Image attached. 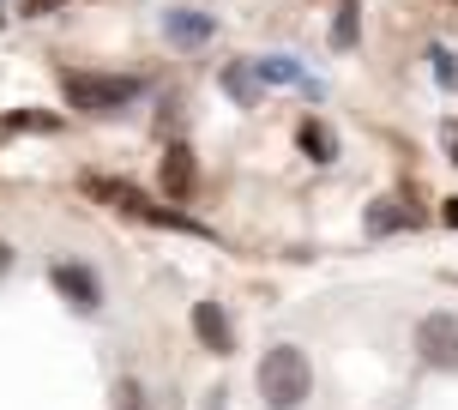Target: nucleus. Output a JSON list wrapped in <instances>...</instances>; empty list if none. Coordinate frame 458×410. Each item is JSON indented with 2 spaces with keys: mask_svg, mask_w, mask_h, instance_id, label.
<instances>
[{
  "mask_svg": "<svg viewBox=\"0 0 458 410\" xmlns=\"http://www.w3.org/2000/svg\"><path fill=\"white\" fill-rule=\"evenodd\" d=\"M308 392H314L308 350H301V344H272V350L259 356V398H266V410H301Z\"/></svg>",
  "mask_w": 458,
  "mask_h": 410,
  "instance_id": "1",
  "label": "nucleus"
},
{
  "mask_svg": "<svg viewBox=\"0 0 458 410\" xmlns=\"http://www.w3.org/2000/svg\"><path fill=\"white\" fill-rule=\"evenodd\" d=\"M61 91H67L72 109L114 115V109H127V103L139 97V79H127V73H67V79H61Z\"/></svg>",
  "mask_w": 458,
  "mask_h": 410,
  "instance_id": "2",
  "label": "nucleus"
},
{
  "mask_svg": "<svg viewBox=\"0 0 458 410\" xmlns=\"http://www.w3.org/2000/svg\"><path fill=\"white\" fill-rule=\"evenodd\" d=\"M85 193L91 200H109L114 211H127V218H157V224H175V229H199L193 218H182V211H163V205H151L145 193H139L133 182H109V175H85Z\"/></svg>",
  "mask_w": 458,
  "mask_h": 410,
  "instance_id": "3",
  "label": "nucleus"
},
{
  "mask_svg": "<svg viewBox=\"0 0 458 410\" xmlns=\"http://www.w3.org/2000/svg\"><path fill=\"white\" fill-rule=\"evenodd\" d=\"M416 350H422V363L428 368H446V374H458V314H422V326H416Z\"/></svg>",
  "mask_w": 458,
  "mask_h": 410,
  "instance_id": "4",
  "label": "nucleus"
},
{
  "mask_svg": "<svg viewBox=\"0 0 458 410\" xmlns=\"http://www.w3.org/2000/svg\"><path fill=\"white\" fill-rule=\"evenodd\" d=\"M163 37L175 48H206L211 37H217V24H211V13H187V6H169L163 13Z\"/></svg>",
  "mask_w": 458,
  "mask_h": 410,
  "instance_id": "5",
  "label": "nucleus"
},
{
  "mask_svg": "<svg viewBox=\"0 0 458 410\" xmlns=\"http://www.w3.org/2000/svg\"><path fill=\"white\" fill-rule=\"evenodd\" d=\"M193 332H199V344H206L211 356H229V350H235V332H229V314L217 308V302H193Z\"/></svg>",
  "mask_w": 458,
  "mask_h": 410,
  "instance_id": "6",
  "label": "nucleus"
},
{
  "mask_svg": "<svg viewBox=\"0 0 458 410\" xmlns=\"http://www.w3.org/2000/svg\"><path fill=\"white\" fill-rule=\"evenodd\" d=\"M253 73H259V85H290V91H320V85H314V73L301 67V61H290V55H266V61H253Z\"/></svg>",
  "mask_w": 458,
  "mask_h": 410,
  "instance_id": "7",
  "label": "nucleus"
},
{
  "mask_svg": "<svg viewBox=\"0 0 458 410\" xmlns=\"http://www.w3.org/2000/svg\"><path fill=\"white\" fill-rule=\"evenodd\" d=\"M55 290H61L72 308H85V314H91L97 302H103V284H97L85 266H55Z\"/></svg>",
  "mask_w": 458,
  "mask_h": 410,
  "instance_id": "8",
  "label": "nucleus"
},
{
  "mask_svg": "<svg viewBox=\"0 0 458 410\" xmlns=\"http://www.w3.org/2000/svg\"><path fill=\"white\" fill-rule=\"evenodd\" d=\"M422 218H416L404 200H374L368 205V235H392V229H416Z\"/></svg>",
  "mask_w": 458,
  "mask_h": 410,
  "instance_id": "9",
  "label": "nucleus"
},
{
  "mask_svg": "<svg viewBox=\"0 0 458 410\" xmlns=\"http://www.w3.org/2000/svg\"><path fill=\"white\" fill-rule=\"evenodd\" d=\"M163 193H169V200H187V193H193V151H187V145H175V151L163 158Z\"/></svg>",
  "mask_w": 458,
  "mask_h": 410,
  "instance_id": "10",
  "label": "nucleus"
},
{
  "mask_svg": "<svg viewBox=\"0 0 458 410\" xmlns=\"http://www.w3.org/2000/svg\"><path fill=\"white\" fill-rule=\"evenodd\" d=\"M224 91L235 97V103H242V109H253V103H259V91H266V85H259V73H253V67H229V73H224Z\"/></svg>",
  "mask_w": 458,
  "mask_h": 410,
  "instance_id": "11",
  "label": "nucleus"
},
{
  "mask_svg": "<svg viewBox=\"0 0 458 410\" xmlns=\"http://www.w3.org/2000/svg\"><path fill=\"white\" fill-rule=\"evenodd\" d=\"M301 151H308L314 163H332V158H338V145L326 139V127H320V121H308V127H301Z\"/></svg>",
  "mask_w": 458,
  "mask_h": 410,
  "instance_id": "12",
  "label": "nucleus"
},
{
  "mask_svg": "<svg viewBox=\"0 0 458 410\" xmlns=\"http://www.w3.org/2000/svg\"><path fill=\"white\" fill-rule=\"evenodd\" d=\"M332 43L356 48V0H338V13H332Z\"/></svg>",
  "mask_w": 458,
  "mask_h": 410,
  "instance_id": "13",
  "label": "nucleus"
},
{
  "mask_svg": "<svg viewBox=\"0 0 458 410\" xmlns=\"http://www.w3.org/2000/svg\"><path fill=\"white\" fill-rule=\"evenodd\" d=\"M428 67H435V79H440V85H446V91H453V85H458V67H453V48H428Z\"/></svg>",
  "mask_w": 458,
  "mask_h": 410,
  "instance_id": "14",
  "label": "nucleus"
},
{
  "mask_svg": "<svg viewBox=\"0 0 458 410\" xmlns=\"http://www.w3.org/2000/svg\"><path fill=\"white\" fill-rule=\"evenodd\" d=\"M114 398H121V410H139V387H133V380H121V387H114Z\"/></svg>",
  "mask_w": 458,
  "mask_h": 410,
  "instance_id": "15",
  "label": "nucleus"
},
{
  "mask_svg": "<svg viewBox=\"0 0 458 410\" xmlns=\"http://www.w3.org/2000/svg\"><path fill=\"white\" fill-rule=\"evenodd\" d=\"M13 272V248H6V242H0V278Z\"/></svg>",
  "mask_w": 458,
  "mask_h": 410,
  "instance_id": "16",
  "label": "nucleus"
},
{
  "mask_svg": "<svg viewBox=\"0 0 458 410\" xmlns=\"http://www.w3.org/2000/svg\"><path fill=\"white\" fill-rule=\"evenodd\" d=\"M446 145H453V163H458V127H446Z\"/></svg>",
  "mask_w": 458,
  "mask_h": 410,
  "instance_id": "17",
  "label": "nucleus"
},
{
  "mask_svg": "<svg viewBox=\"0 0 458 410\" xmlns=\"http://www.w3.org/2000/svg\"><path fill=\"white\" fill-rule=\"evenodd\" d=\"M446 224H458V200H446Z\"/></svg>",
  "mask_w": 458,
  "mask_h": 410,
  "instance_id": "18",
  "label": "nucleus"
}]
</instances>
